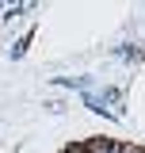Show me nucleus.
I'll list each match as a JSON object with an SVG mask.
<instances>
[{
	"label": "nucleus",
	"mask_w": 145,
	"mask_h": 153,
	"mask_svg": "<svg viewBox=\"0 0 145 153\" xmlns=\"http://www.w3.org/2000/svg\"><path fill=\"white\" fill-rule=\"evenodd\" d=\"M0 19H4V8H0Z\"/></svg>",
	"instance_id": "4"
},
{
	"label": "nucleus",
	"mask_w": 145,
	"mask_h": 153,
	"mask_svg": "<svg viewBox=\"0 0 145 153\" xmlns=\"http://www.w3.org/2000/svg\"><path fill=\"white\" fill-rule=\"evenodd\" d=\"M31 38H35V35L27 31V35H23V38H19V42H16V46L8 50V54H12V61H19V57H23V54H27V50H31Z\"/></svg>",
	"instance_id": "3"
},
{
	"label": "nucleus",
	"mask_w": 145,
	"mask_h": 153,
	"mask_svg": "<svg viewBox=\"0 0 145 153\" xmlns=\"http://www.w3.org/2000/svg\"><path fill=\"white\" fill-rule=\"evenodd\" d=\"M84 153H126V142H115V138H84Z\"/></svg>",
	"instance_id": "1"
},
{
	"label": "nucleus",
	"mask_w": 145,
	"mask_h": 153,
	"mask_svg": "<svg viewBox=\"0 0 145 153\" xmlns=\"http://www.w3.org/2000/svg\"><path fill=\"white\" fill-rule=\"evenodd\" d=\"M84 107H88V111H95V115H107V119H118V115H115V107H111L103 96H95V92H84Z\"/></svg>",
	"instance_id": "2"
}]
</instances>
